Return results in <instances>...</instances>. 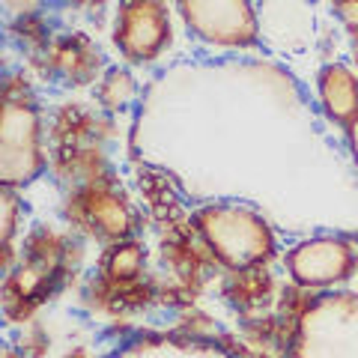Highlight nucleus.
<instances>
[{
	"label": "nucleus",
	"instance_id": "f257e3e1",
	"mask_svg": "<svg viewBox=\"0 0 358 358\" xmlns=\"http://www.w3.org/2000/svg\"><path fill=\"white\" fill-rule=\"evenodd\" d=\"M197 230L230 268H248L272 257L275 236L263 215L239 203H212L197 212Z\"/></svg>",
	"mask_w": 358,
	"mask_h": 358
},
{
	"label": "nucleus",
	"instance_id": "f03ea898",
	"mask_svg": "<svg viewBox=\"0 0 358 358\" xmlns=\"http://www.w3.org/2000/svg\"><path fill=\"white\" fill-rule=\"evenodd\" d=\"M42 171L39 114L33 105L9 102L0 122V176L3 185H24Z\"/></svg>",
	"mask_w": 358,
	"mask_h": 358
},
{
	"label": "nucleus",
	"instance_id": "7ed1b4c3",
	"mask_svg": "<svg viewBox=\"0 0 358 358\" xmlns=\"http://www.w3.org/2000/svg\"><path fill=\"white\" fill-rule=\"evenodd\" d=\"M179 13L188 30L212 45H251L257 39V15L245 0H185Z\"/></svg>",
	"mask_w": 358,
	"mask_h": 358
},
{
	"label": "nucleus",
	"instance_id": "20e7f679",
	"mask_svg": "<svg viewBox=\"0 0 358 358\" xmlns=\"http://www.w3.org/2000/svg\"><path fill=\"white\" fill-rule=\"evenodd\" d=\"M287 266L293 281L301 287H329L350 278L355 268V251L343 239L320 236L299 242L293 251L287 254Z\"/></svg>",
	"mask_w": 358,
	"mask_h": 358
},
{
	"label": "nucleus",
	"instance_id": "39448f33",
	"mask_svg": "<svg viewBox=\"0 0 358 358\" xmlns=\"http://www.w3.org/2000/svg\"><path fill=\"white\" fill-rule=\"evenodd\" d=\"M171 39V18L162 3H122L114 42L129 60H152Z\"/></svg>",
	"mask_w": 358,
	"mask_h": 358
},
{
	"label": "nucleus",
	"instance_id": "423d86ee",
	"mask_svg": "<svg viewBox=\"0 0 358 358\" xmlns=\"http://www.w3.org/2000/svg\"><path fill=\"white\" fill-rule=\"evenodd\" d=\"M317 90L322 108H326V114L334 122H341L346 129L350 122L358 120V78L343 63L322 66L317 78Z\"/></svg>",
	"mask_w": 358,
	"mask_h": 358
},
{
	"label": "nucleus",
	"instance_id": "0eeeda50",
	"mask_svg": "<svg viewBox=\"0 0 358 358\" xmlns=\"http://www.w3.org/2000/svg\"><path fill=\"white\" fill-rule=\"evenodd\" d=\"M102 102L108 108H120V105H126L129 99L134 96V81H131V75L129 72H122V69H110L108 78H105V84H102Z\"/></svg>",
	"mask_w": 358,
	"mask_h": 358
},
{
	"label": "nucleus",
	"instance_id": "6e6552de",
	"mask_svg": "<svg viewBox=\"0 0 358 358\" xmlns=\"http://www.w3.org/2000/svg\"><path fill=\"white\" fill-rule=\"evenodd\" d=\"M93 218L110 236H117V233L129 227V212L122 209V203H117V200H99V203H93Z\"/></svg>",
	"mask_w": 358,
	"mask_h": 358
},
{
	"label": "nucleus",
	"instance_id": "1a4fd4ad",
	"mask_svg": "<svg viewBox=\"0 0 358 358\" xmlns=\"http://www.w3.org/2000/svg\"><path fill=\"white\" fill-rule=\"evenodd\" d=\"M143 257H141V248L138 245H126V248H120L114 257H110V272L114 275H134L141 268Z\"/></svg>",
	"mask_w": 358,
	"mask_h": 358
},
{
	"label": "nucleus",
	"instance_id": "9d476101",
	"mask_svg": "<svg viewBox=\"0 0 358 358\" xmlns=\"http://www.w3.org/2000/svg\"><path fill=\"white\" fill-rule=\"evenodd\" d=\"M334 13H338V18L346 21L350 27H358V3H338Z\"/></svg>",
	"mask_w": 358,
	"mask_h": 358
},
{
	"label": "nucleus",
	"instance_id": "9b49d317",
	"mask_svg": "<svg viewBox=\"0 0 358 358\" xmlns=\"http://www.w3.org/2000/svg\"><path fill=\"white\" fill-rule=\"evenodd\" d=\"M346 138H350V150H352V159H355V167H358V120L346 126Z\"/></svg>",
	"mask_w": 358,
	"mask_h": 358
}]
</instances>
